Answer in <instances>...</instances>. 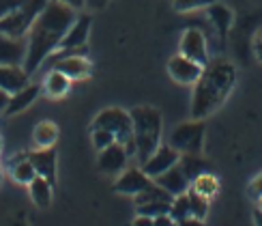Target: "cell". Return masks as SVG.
Returning <instances> with one entry per match:
<instances>
[{
  "mask_svg": "<svg viewBox=\"0 0 262 226\" xmlns=\"http://www.w3.org/2000/svg\"><path fill=\"white\" fill-rule=\"evenodd\" d=\"M0 183H3V166H0Z\"/></svg>",
  "mask_w": 262,
  "mask_h": 226,
  "instance_id": "7bdbcfd3",
  "label": "cell"
},
{
  "mask_svg": "<svg viewBox=\"0 0 262 226\" xmlns=\"http://www.w3.org/2000/svg\"><path fill=\"white\" fill-rule=\"evenodd\" d=\"M26 155L30 159V164L35 166L39 177H46L50 183L56 181V151L52 147L32 151V153H26Z\"/></svg>",
  "mask_w": 262,
  "mask_h": 226,
  "instance_id": "9a60e30c",
  "label": "cell"
},
{
  "mask_svg": "<svg viewBox=\"0 0 262 226\" xmlns=\"http://www.w3.org/2000/svg\"><path fill=\"white\" fill-rule=\"evenodd\" d=\"M177 226H206V224H204V220H200V218H193V215H189V218H183V220H179V222H177Z\"/></svg>",
  "mask_w": 262,
  "mask_h": 226,
  "instance_id": "e575fe53",
  "label": "cell"
},
{
  "mask_svg": "<svg viewBox=\"0 0 262 226\" xmlns=\"http://www.w3.org/2000/svg\"><path fill=\"white\" fill-rule=\"evenodd\" d=\"M152 181L148 175L142 168H129L125 170L121 177H118V181L114 183V190L118 194H127V196H136V194L144 192L146 188L152 186Z\"/></svg>",
  "mask_w": 262,
  "mask_h": 226,
  "instance_id": "30bf717a",
  "label": "cell"
},
{
  "mask_svg": "<svg viewBox=\"0 0 262 226\" xmlns=\"http://www.w3.org/2000/svg\"><path fill=\"white\" fill-rule=\"evenodd\" d=\"M136 204H144V202H152V200H168V202H172V194L170 192H166L161 186H157V183H152L150 188H146L144 192H140V194H136Z\"/></svg>",
  "mask_w": 262,
  "mask_h": 226,
  "instance_id": "d4e9b609",
  "label": "cell"
},
{
  "mask_svg": "<svg viewBox=\"0 0 262 226\" xmlns=\"http://www.w3.org/2000/svg\"><path fill=\"white\" fill-rule=\"evenodd\" d=\"M60 3L69 5L71 9H82V7H84V0H60Z\"/></svg>",
  "mask_w": 262,
  "mask_h": 226,
  "instance_id": "f35d334b",
  "label": "cell"
},
{
  "mask_svg": "<svg viewBox=\"0 0 262 226\" xmlns=\"http://www.w3.org/2000/svg\"><path fill=\"white\" fill-rule=\"evenodd\" d=\"M75 17H78L75 9L60 0H50L46 5V9L37 15L28 30V50L24 60V69L28 71V75L35 73L54 50H58L64 32L69 30Z\"/></svg>",
  "mask_w": 262,
  "mask_h": 226,
  "instance_id": "6da1fadb",
  "label": "cell"
},
{
  "mask_svg": "<svg viewBox=\"0 0 262 226\" xmlns=\"http://www.w3.org/2000/svg\"><path fill=\"white\" fill-rule=\"evenodd\" d=\"M110 0H84V5L89 7V9H93V11H99V9H103Z\"/></svg>",
  "mask_w": 262,
  "mask_h": 226,
  "instance_id": "8d00e7d4",
  "label": "cell"
},
{
  "mask_svg": "<svg viewBox=\"0 0 262 226\" xmlns=\"http://www.w3.org/2000/svg\"><path fill=\"white\" fill-rule=\"evenodd\" d=\"M28 71L21 65H0V89L9 91L11 95L24 89L28 84Z\"/></svg>",
  "mask_w": 262,
  "mask_h": 226,
  "instance_id": "e0dca14e",
  "label": "cell"
},
{
  "mask_svg": "<svg viewBox=\"0 0 262 226\" xmlns=\"http://www.w3.org/2000/svg\"><path fill=\"white\" fill-rule=\"evenodd\" d=\"M215 0H174V9L181 11V13H187V11H195V9H204L213 5Z\"/></svg>",
  "mask_w": 262,
  "mask_h": 226,
  "instance_id": "4dcf8cb0",
  "label": "cell"
},
{
  "mask_svg": "<svg viewBox=\"0 0 262 226\" xmlns=\"http://www.w3.org/2000/svg\"><path fill=\"white\" fill-rule=\"evenodd\" d=\"M127 159H129V153H127L125 145L112 142L110 147H105V149L99 151V159H97V164H99V170L105 172V175H116V172L125 170Z\"/></svg>",
  "mask_w": 262,
  "mask_h": 226,
  "instance_id": "8fae6325",
  "label": "cell"
},
{
  "mask_svg": "<svg viewBox=\"0 0 262 226\" xmlns=\"http://www.w3.org/2000/svg\"><path fill=\"white\" fill-rule=\"evenodd\" d=\"M258 209L262 211V198H258Z\"/></svg>",
  "mask_w": 262,
  "mask_h": 226,
  "instance_id": "b9f144b4",
  "label": "cell"
},
{
  "mask_svg": "<svg viewBox=\"0 0 262 226\" xmlns=\"http://www.w3.org/2000/svg\"><path fill=\"white\" fill-rule=\"evenodd\" d=\"M11 175H13V179L17 183H21V186H28V183L37 177V170L35 166L30 164L28 155H21L17 159H13V166H11Z\"/></svg>",
  "mask_w": 262,
  "mask_h": 226,
  "instance_id": "cb8c5ba5",
  "label": "cell"
},
{
  "mask_svg": "<svg viewBox=\"0 0 262 226\" xmlns=\"http://www.w3.org/2000/svg\"><path fill=\"white\" fill-rule=\"evenodd\" d=\"M52 188L54 183H50L46 177H35L30 183H28V192H30V198L32 202L37 204V207H50L52 204Z\"/></svg>",
  "mask_w": 262,
  "mask_h": 226,
  "instance_id": "d6986e66",
  "label": "cell"
},
{
  "mask_svg": "<svg viewBox=\"0 0 262 226\" xmlns=\"http://www.w3.org/2000/svg\"><path fill=\"white\" fill-rule=\"evenodd\" d=\"M170 215L174 220H183V218H189L191 215V207H189V194H179V196L172 198V204H170Z\"/></svg>",
  "mask_w": 262,
  "mask_h": 226,
  "instance_id": "4316f807",
  "label": "cell"
},
{
  "mask_svg": "<svg viewBox=\"0 0 262 226\" xmlns=\"http://www.w3.org/2000/svg\"><path fill=\"white\" fill-rule=\"evenodd\" d=\"M179 166L183 168L185 177H187L189 181H193L195 177H200L202 172H209V170H211L209 161H204L200 155H191V153H181Z\"/></svg>",
  "mask_w": 262,
  "mask_h": 226,
  "instance_id": "44dd1931",
  "label": "cell"
},
{
  "mask_svg": "<svg viewBox=\"0 0 262 226\" xmlns=\"http://www.w3.org/2000/svg\"><path fill=\"white\" fill-rule=\"evenodd\" d=\"M204 132H206V125L202 118H193L189 123H181L172 129L170 145L177 149L179 153L200 155L202 145H204Z\"/></svg>",
  "mask_w": 262,
  "mask_h": 226,
  "instance_id": "8992f818",
  "label": "cell"
},
{
  "mask_svg": "<svg viewBox=\"0 0 262 226\" xmlns=\"http://www.w3.org/2000/svg\"><path fill=\"white\" fill-rule=\"evenodd\" d=\"M168 71H170L174 82H179V84H195V80H198L200 73H202V65L187 58V56H183V54H177V56L170 58Z\"/></svg>",
  "mask_w": 262,
  "mask_h": 226,
  "instance_id": "9c48e42d",
  "label": "cell"
},
{
  "mask_svg": "<svg viewBox=\"0 0 262 226\" xmlns=\"http://www.w3.org/2000/svg\"><path fill=\"white\" fill-rule=\"evenodd\" d=\"M131 226H155V220H152L150 215H140V213H138Z\"/></svg>",
  "mask_w": 262,
  "mask_h": 226,
  "instance_id": "d590c367",
  "label": "cell"
},
{
  "mask_svg": "<svg viewBox=\"0 0 262 226\" xmlns=\"http://www.w3.org/2000/svg\"><path fill=\"white\" fill-rule=\"evenodd\" d=\"M54 69L62 71L69 80H84V78H89L91 71H93L86 54H69V56H60V58L54 60Z\"/></svg>",
  "mask_w": 262,
  "mask_h": 226,
  "instance_id": "4fadbf2b",
  "label": "cell"
},
{
  "mask_svg": "<svg viewBox=\"0 0 262 226\" xmlns=\"http://www.w3.org/2000/svg\"><path fill=\"white\" fill-rule=\"evenodd\" d=\"M134 123V140H136V157L140 166L155 153L161 140V112L150 106H138L129 112Z\"/></svg>",
  "mask_w": 262,
  "mask_h": 226,
  "instance_id": "3957f363",
  "label": "cell"
},
{
  "mask_svg": "<svg viewBox=\"0 0 262 226\" xmlns=\"http://www.w3.org/2000/svg\"><path fill=\"white\" fill-rule=\"evenodd\" d=\"M191 188L198 192V194H202V196H213V194L217 192V188H220V183H217V179L211 175V172H202L200 177H195L193 181H191Z\"/></svg>",
  "mask_w": 262,
  "mask_h": 226,
  "instance_id": "484cf974",
  "label": "cell"
},
{
  "mask_svg": "<svg viewBox=\"0 0 262 226\" xmlns=\"http://www.w3.org/2000/svg\"><path fill=\"white\" fill-rule=\"evenodd\" d=\"M236 84V69L224 58L209 60L202 67L200 78L193 84L191 95V118L211 116L220 108Z\"/></svg>",
  "mask_w": 262,
  "mask_h": 226,
  "instance_id": "7a4b0ae2",
  "label": "cell"
},
{
  "mask_svg": "<svg viewBox=\"0 0 262 226\" xmlns=\"http://www.w3.org/2000/svg\"><path fill=\"white\" fill-rule=\"evenodd\" d=\"M112 142H116V138H114L112 132H107V129H99V127H93V145H95L97 151L110 147Z\"/></svg>",
  "mask_w": 262,
  "mask_h": 226,
  "instance_id": "f546056e",
  "label": "cell"
},
{
  "mask_svg": "<svg viewBox=\"0 0 262 226\" xmlns=\"http://www.w3.org/2000/svg\"><path fill=\"white\" fill-rule=\"evenodd\" d=\"M9 99H11V93L5 91V89H0V112H5V110H7Z\"/></svg>",
  "mask_w": 262,
  "mask_h": 226,
  "instance_id": "74e56055",
  "label": "cell"
},
{
  "mask_svg": "<svg viewBox=\"0 0 262 226\" xmlns=\"http://www.w3.org/2000/svg\"><path fill=\"white\" fill-rule=\"evenodd\" d=\"M48 0H26L17 11L9 13L7 17H0V35L7 37H26L37 15L46 9Z\"/></svg>",
  "mask_w": 262,
  "mask_h": 226,
  "instance_id": "5b68a950",
  "label": "cell"
},
{
  "mask_svg": "<svg viewBox=\"0 0 262 226\" xmlns=\"http://www.w3.org/2000/svg\"><path fill=\"white\" fill-rule=\"evenodd\" d=\"M170 204L168 200H152V202H144V204H136V211L140 215H150V218H157L161 213H170Z\"/></svg>",
  "mask_w": 262,
  "mask_h": 226,
  "instance_id": "f1b7e54d",
  "label": "cell"
},
{
  "mask_svg": "<svg viewBox=\"0 0 262 226\" xmlns=\"http://www.w3.org/2000/svg\"><path fill=\"white\" fill-rule=\"evenodd\" d=\"M91 24H93L91 15L75 17V22L69 26V30L64 32L58 50H80V48H86V41H89V35H91Z\"/></svg>",
  "mask_w": 262,
  "mask_h": 226,
  "instance_id": "7c38bea8",
  "label": "cell"
},
{
  "mask_svg": "<svg viewBox=\"0 0 262 226\" xmlns=\"http://www.w3.org/2000/svg\"><path fill=\"white\" fill-rule=\"evenodd\" d=\"M254 224H256V226H262V211H260V209L254 211Z\"/></svg>",
  "mask_w": 262,
  "mask_h": 226,
  "instance_id": "ab89813d",
  "label": "cell"
},
{
  "mask_svg": "<svg viewBox=\"0 0 262 226\" xmlns=\"http://www.w3.org/2000/svg\"><path fill=\"white\" fill-rule=\"evenodd\" d=\"M249 192H252L254 198H262V175H258V177L252 181V186H249Z\"/></svg>",
  "mask_w": 262,
  "mask_h": 226,
  "instance_id": "836d02e7",
  "label": "cell"
},
{
  "mask_svg": "<svg viewBox=\"0 0 262 226\" xmlns=\"http://www.w3.org/2000/svg\"><path fill=\"white\" fill-rule=\"evenodd\" d=\"M152 220H155V226H177V220H174L170 213H161Z\"/></svg>",
  "mask_w": 262,
  "mask_h": 226,
  "instance_id": "d6a6232c",
  "label": "cell"
},
{
  "mask_svg": "<svg viewBox=\"0 0 262 226\" xmlns=\"http://www.w3.org/2000/svg\"><path fill=\"white\" fill-rule=\"evenodd\" d=\"M179 159H181V153L172 145H159L155 153H152L140 168L144 170L150 179H155V177L161 175V172H166L172 166H177Z\"/></svg>",
  "mask_w": 262,
  "mask_h": 226,
  "instance_id": "52a82bcc",
  "label": "cell"
},
{
  "mask_svg": "<svg viewBox=\"0 0 262 226\" xmlns=\"http://www.w3.org/2000/svg\"><path fill=\"white\" fill-rule=\"evenodd\" d=\"M26 0H0V17H7L9 13L17 11Z\"/></svg>",
  "mask_w": 262,
  "mask_h": 226,
  "instance_id": "1f68e13d",
  "label": "cell"
},
{
  "mask_svg": "<svg viewBox=\"0 0 262 226\" xmlns=\"http://www.w3.org/2000/svg\"><path fill=\"white\" fill-rule=\"evenodd\" d=\"M0 149H3V142H0Z\"/></svg>",
  "mask_w": 262,
  "mask_h": 226,
  "instance_id": "ee69618b",
  "label": "cell"
},
{
  "mask_svg": "<svg viewBox=\"0 0 262 226\" xmlns=\"http://www.w3.org/2000/svg\"><path fill=\"white\" fill-rule=\"evenodd\" d=\"M181 54L187 56L195 63H200L202 67L209 63V46H206V37L204 32L198 28H189L183 32L181 39Z\"/></svg>",
  "mask_w": 262,
  "mask_h": 226,
  "instance_id": "ba28073f",
  "label": "cell"
},
{
  "mask_svg": "<svg viewBox=\"0 0 262 226\" xmlns=\"http://www.w3.org/2000/svg\"><path fill=\"white\" fill-rule=\"evenodd\" d=\"M206 9H209V17L213 22V26L217 28V32H220V37L226 39L228 30H230V26H232V11L228 7H224V5H217V3L209 5Z\"/></svg>",
  "mask_w": 262,
  "mask_h": 226,
  "instance_id": "ffe728a7",
  "label": "cell"
},
{
  "mask_svg": "<svg viewBox=\"0 0 262 226\" xmlns=\"http://www.w3.org/2000/svg\"><path fill=\"white\" fill-rule=\"evenodd\" d=\"M187 194H189L191 215H193V218L204 220V218H206V213H209V198L202 196V194H198L193 188H189V190H187Z\"/></svg>",
  "mask_w": 262,
  "mask_h": 226,
  "instance_id": "83f0119b",
  "label": "cell"
},
{
  "mask_svg": "<svg viewBox=\"0 0 262 226\" xmlns=\"http://www.w3.org/2000/svg\"><path fill=\"white\" fill-rule=\"evenodd\" d=\"M32 138H35V145L39 149H48V147H54V142L58 140V127L56 123L52 121H41L35 132H32Z\"/></svg>",
  "mask_w": 262,
  "mask_h": 226,
  "instance_id": "7402d4cb",
  "label": "cell"
},
{
  "mask_svg": "<svg viewBox=\"0 0 262 226\" xmlns=\"http://www.w3.org/2000/svg\"><path fill=\"white\" fill-rule=\"evenodd\" d=\"M11 226H28L24 220H15V222H11Z\"/></svg>",
  "mask_w": 262,
  "mask_h": 226,
  "instance_id": "60d3db41",
  "label": "cell"
},
{
  "mask_svg": "<svg viewBox=\"0 0 262 226\" xmlns=\"http://www.w3.org/2000/svg\"><path fill=\"white\" fill-rule=\"evenodd\" d=\"M28 43L24 37H7L0 35V65H21L24 67Z\"/></svg>",
  "mask_w": 262,
  "mask_h": 226,
  "instance_id": "5bb4252c",
  "label": "cell"
},
{
  "mask_svg": "<svg viewBox=\"0 0 262 226\" xmlns=\"http://www.w3.org/2000/svg\"><path fill=\"white\" fill-rule=\"evenodd\" d=\"M93 127L107 129L112 132L116 142L125 145L129 157H136V140H134V123H131V114L123 108H105L97 114L93 121Z\"/></svg>",
  "mask_w": 262,
  "mask_h": 226,
  "instance_id": "277c9868",
  "label": "cell"
},
{
  "mask_svg": "<svg viewBox=\"0 0 262 226\" xmlns=\"http://www.w3.org/2000/svg\"><path fill=\"white\" fill-rule=\"evenodd\" d=\"M39 93H41V86L28 82L24 89H19L17 93L11 95V99H9V106H7L5 114L11 116V114H17V112H21V110H26V108L39 97Z\"/></svg>",
  "mask_w": 262,
  "mask_h": 226,
  "instance_id": "ac0fdd59",
  "label": "cell"
},
{
  "mask_svg": "<svg viewBox=\"0 0 262 226\" xmlns=\"http://www.w3.org/2000/svg\"><path fill=\"white\" fill-rule=\"evenodd\" d=\"M71 89V80L58 69H52L46 78V91L50 97H62Z\"/></svg>",
  "mask_w": 262,
  "mask_h": 226,
  "instance_id": "603a6c76",
  "label": "cell"
},
{
  "mask_svg": "<svg viewBox=\"0 0 262 226\" xmlns=\"http://www.w3.org/2000/svg\"><path fill=\"white\" fill-rule=\"evenodd\" d=\"M157 183V186H161L166 192H170L172 196H179V194H185L189 188H191V181L185 177V172H183V168L177 164V166H172L170 170H166V172H161L159 177H155L152 179Z\"/></svg>",
  "mask_w": 262,
  "mask_h": 226,
  "instance_id": "2e32d148",
  "label": "cell"
}]
</instances>
